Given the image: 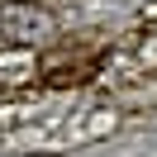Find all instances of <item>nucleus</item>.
<instances>
[{"mask_svg":"<svg viewBox=\"0 0 157 157\" xmlns=\"http://www.w3.org/2000/svg\"><path fill=\"white\" fill-rule=\"evenodd\" d=\"M0 38L14 48H38L57 38V14L38 0H5L0 5Z\"/></svg>","mask_w":157,"mask_h":157,"instance_id":"nucleus-1","label":"nucleus"},{"mask_svg":"<svg viewBox=\"0 0 157 157\" xmlns=\"http://www.w3.org/2000/svg\"><path fill=\"white\" fill-rule=\"evenodd\" d=\"M100 57H105V48L100 43H57L52 52H43V81H52V86H67V81H86L95 76Z\"/></svg>","mask_w":157,"mask_h":157,"instance_id":"nucleus-2","label":"nucleus"}]
</instances>
